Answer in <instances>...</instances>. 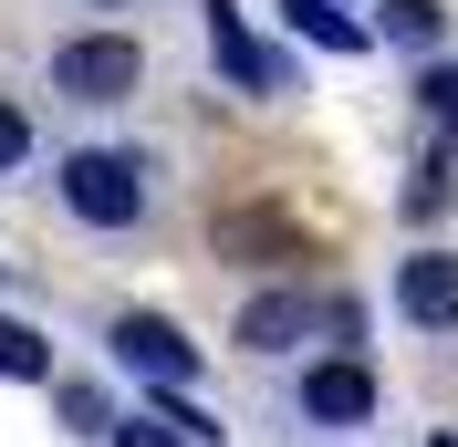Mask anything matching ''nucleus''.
<instances>
[{"instance_id": "f257e3e1", "label": "nucleus", "mask_w": 458, "mask_h": 447, "mask_svg": "<svg viewBox=\"0 0 458 447\" xmlns=\"http://www.w3.org/2000/svg\"><path fill=\"white\" fill-rule=\"evenodd\" d=\"M53 198L73 208L84 229H146V208H157V156L146 146H63L53 156Z\"/></svg>"}, {"instance_id": "f03ea898", "label": "nucleus", "mask_w": 458, "mask_h": 447, "mask_svg": "<svg viewBox=\"0 0 458 447\" xmlns=\"http://www.w3.org/2000/svg\"><path fill=\"white\" fill-rule=\"evenodd\" d=\"M42 94L73 114H105V105H136L146 94V42L136 31H73L42 53Z\"/></svg>"}, {"instance_id": "7ed1b4c3", "label": "nucleus", "mask_w": 458, "mask_h": 447, "mask_svg": "<svg viewBox=\"0 0 458 447\" xmlns=\"http://www.w3.org/2000/svg\"><path fill=\"white\" fill-rule=\"evenodd\" d=\"M375 406H386V395H375V375H365L354 354H323V364H302V375H292V417L323 426V437L375 426Z\"/></svg>"}, {"instance_id": "20e7f679", "label": "nucleus", "mask_w": 458, "mask_h": 447, "mask_svg": "<svg viewBox=\"0 0 458 447\" xmlns=\"http://www.w3.org/2000/svg\"><path fill=\"white\" fill-rule=\"evenodd\" d=\"M105 354L125 364L136 385H199V364H208L167 312H114V323H105Z\"/></svg>"}, {"instance_id": "39448f33", "label": "nucleus", "mask_w": 458, "mask_h": 447, "mask_svg": "<svg viewBox=\"0 0 458 447\" xmlns=\"http://www.w3.org/2000/svg\"><path fill=\"white\" fill-rule=\"evenodd\" d=\"M313 333H323V291H302V281H271V291H250V302H240V323H229V343H240V354H260V364L302 354Z\"/></svg>"}, {"instance_id": "423d86ee", "label": "nucleus", "mask_w": 458, "mask_h": 447, "mask_svg": "<svg viewBox=\"0 0 458 447\" xmlns=\"http://www.w3.org/2000/svg\"><path fill=\"white\" fill-rule=\"evenodd\" d=\"M199 31H208V63H219V73H229L240 94H282V84H292V63L250 42V21H240V0H199Z\"/></svg>"}, {"instance_id": "0eeeda50", "label": "nucleus", "mask_w": 458, "mask_h": 447, "mask_svg": "<svg viewBox=\"0 0 458 447\" xmlns=\"http://www.w3.org/2000/svg\"><path fill=\"white\" fill-rule=\"evenodd\" d=\"M396 323L458 333V250H406L396 260Z\"/></svg>"}, {"instance_id": "6e6552de", "label": "nucleus", "mask_w": 458, "mask_h": 447, "mask_svg": "<svg viewBox=\"0 0 458 447\" xmlns=\"http://www.w3.org/2000/svg\"><path fill=\"white\" fill-rule=\"evenodd\" d=\"M282 31H292V42H323V53H365V42H375L365 21H344L334 0H282Z\"/></svg>"}, {"instance_id": "1a4fd4ad", "label": "nucleus", "mask_w": 458, "mask_h": 447, "mask_svg": "<svg viewBox=\"0 0 458 447\" xmlns=\"http://www.w3.org/2000/svg\"><path fill=\"white\" fill-rule=\"evenodd\" d=\"M0 375H11V385H53V343L31 333L21 312H0Z\"/></svg>"}, {"instance_id": "9d476101", "label": "nucleus", "mask_w": 458, "mask_h": 447, "mask_svg": "<svg viewBox=\"0 0 458 447\" xmlns=\"http://www.w3.org/2000/svg\"><path fill=\"white\" fill-rule=\"evenodd\" d=\"M437 31H448V11H437V0H386V42H406V53H428Z\"/></svg>"}, {"instance_id": "9b49d317", "label": "nucleus", "mask_w": 458, "mask_h": 447, "mask_svg": "<svg viewBox=\"0 0 458 447\" xmlns=\"http://www.w3.org/2000/svg\"><path fill=\"white\" fill-rule=\"evenodd\" d=\"M417 105H428L437 125H458V63H428V73H417Z\"/></svg>"}, {"instance_id": "f8f14e48", "label": "nucleus", "mask_w": 458, "mask_h": 447, "mask_svg": "<svg viewBox=\"0 0 458 447\" xmlns=\"http://www.w3.org/2000/svg\"><path fill=\"white\" fill-rule=\"evenodd\" d=\"M21 167H31V114L0 105V177H21Z\"/></svg>"}, {"instance_id": "ddd939ff", "label": "nucleus", "mask_w": 458, "mask_h": 447, "mask_svg": "<svg viewBox=\"0 0 458 447\" xmlns=\"http://www.w3.org/2000/svg\"><path fill=\"white\" fill-rule=\"evenodd\" d=\"M105 437H114V447H177V437H167V426L146 417V406H136V417H114V426H105Z\"/></svg>"}, {"instance_id": "4468645a", "label": "nucleus", "mask_w": 458, "mask_h": 447, "mask_svg": "<svg viewBox=\"0 0 458 447\" xmlns=\"http://www.w3.org/2000/svg\"><path fill=\"white\" fill-rule=\"evenodd\" d=\"M406 208H417V219H437V208H448V167H417V188H406Z\"/></svg>"}, {"instance_id": "2eb2a0df", "label": "nucleus", "mask_w": 458, "mask_h": 447, "mask_svg": "<svg viewBox=\"0 0 458 447\" xmlns=\"http://www.w3.org/2000/svg\"><path fill=\"white\" fill-rule=\"evenodd\" d=\"M428 447H458V437H428Z\"/></svg>"}]
</instances>
